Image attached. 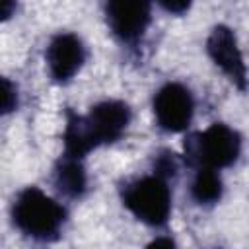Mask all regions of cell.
<instances>
[{"mask_svg": "<svg viewBox=\"0 0 249 249\" xmlns=\"http://www.w3.org/2000/svg\"><path fill=\"white\" fill-rule=\"evenodd\" d=\"M132 121L130 107L121 99L95 103L86 115H70L64 130V154L84 158L91 150L117 142Z\"/></svg>", "mask_w": 249, "mask_h": 249, "instance_id": "obj_1", "label": "cell"}, {"mask_svg": "<svg viewBox=\"0 0 249 249\" xmlns=\"http://www.w3.org/2000/svg\"><path fill=\"white\" fill-rule=\"evenodd\" d=\"M14 228L35 241H53L66 222V208L39 187L21 189L10 208Z\"/></svg>", "mask_w": 249, "mask_h": 249, "instance_id": "obj_2", "label": "cell"}, {"mask_svg": "<svg viewBox=\"0 0 249 249\" xmlns=\"http://www.w3.org/2000/svg\"><path fill=\"white\" fill-rule=\"evenodd\" d=\"M121 200L136 220L150 228H161L171 216L173 193L169 179L158 171L134 177L121 189Z\"/></svg>", "mask_w": 249, "mask_h": 249, "instance_id": "obj_3", "label": "cell"}, {"mask_svg": "<svg viewBox=\"0 0 249 249\" xmlns=\"http://www.w3.org/2000/svg\"><path fill=\"white\" fill-rule=\"evenodd\" d=\"M185 154V158L196 167H212L220 171L239 160L241 136L235 128L224 123H214L187 140Z\"/></svg>", "mask_w": 249, "mask_h": 249, "instance_id": "obj_4", "label": "cell"}, {"mask_svg": "<svg viewBox=\"0 0 249 249\" xmlns=\"http://www.w3.org/2000/svg\"><path fill=\"white\" fill-rule=\"evenodd\" d=\"M152 111L158 126L165 132H185L195 117V95L181 82L163 84L152 99Z\"/></svg>", "mask_w": 249, "mask_h": 249, "instance_id": "obj_5", "label": "cell"}, {"mask_svg": "<svg viewBox=\"0 0 249 249\" xmlns=\"http://www.w3.org/2000/svg\"><path fill=\"white\" fill-rule=\"evenodd\" d=\"M107 25L123 43H138L152 19V0H107Z\"/></svg>", "mask_w": 249, "mask_h": 249, "instance_id": "obj_6", "label": "cell"}, {"mask_svg": "<svg viewBox=\"0 0 249 249\" xmlns=\"http://www.w3.org/2000/svg\"><path fill=\"white\" fill-rule=\"evenodd\" d=\"M86 56V45L76 33H58L49 41L45 51L47 72L54 82L66 84L82 70Z\"/></svg>", "mask_w": 249, "mask_h": 249, "instance_id": "obj_7", "label": "cell"}, {"mask_svg": "<svg viewBox=\"0 0 249 249\" xmlns=\"http://www.w3.org/2000/svg\"><path fill=\"white\" fill-rule=\"evenodd\" d=\"M206 53L212 62L239 88L247 86V68L243 62V54L237 47V39L233 31L226 25H216L206 41Z\"/></svg>", "mask_w": 249, "mask_h": 249, "instance_id": "obj_8", "label": "cell"}, {"mask_svg": "<svg viewBox=\"0 0 249 249\" xmlns=\"http://www.w3.org/2000/svg\"><path fill=\"white\" fill-rule=\"evenodd\" d=\"M53 185L66 198H80L88 189V175L82 158L62 154L53 169Z\"/></svg>", "mask_w": 249, "mask_h": 249, "instance_id": "obj_9", "label": "cell"}, {"mask_svg": "<svg viewBox=\"0 0 249 249\" xmlns=\"http://www.w3.org/2000/svg\"><path fill=\"white\" fill-rule=\"evenodd\" d=\"M222 193H224V183L218 169L196 167L189 185V195L193 202H196L198 206H212L222 198Z\"/></svg>", "mask_w": 249, "mask_h": 249, "instance_id": "obj_10", "label": "cell"}, {"mask_svg": "<svg viewBox=\"0 0 249 249\" xmlns=\"http://www.w3.org/2000/svg\"><path fill=\"white\" fill-rule=\"evenodd\" d=\"M156 2L163 12L173 14V16H183L185 12H189L193 0H152Z\"/></svg>", "mask_w": 249, "mask_h": 249, "instance_id": "obj_11", "label": "cell"}, {"mask_svg": "<svg viewBox=\"0 0 249 249\" xmlns=\"http://www.w3.org/2000/svg\"><path fill=\"white\" fill-rule=\"evenodd\" d=\"M4 91H6V95H4V113H8V111L16 109V103H12V97H14L16 88H12V84L8 80H4Z\"/></svg>", "mask_w": 249, "mask_h": 249, "instance_id": "obj_12", "label": "cell"}, {"mask_svg": "<svg viewBox=\"0 0 249 249\" xmlns=\"http://www.w3.org/2000/svg\"><path fill=\"white\" fill-rule=\"evenodd\" d=\"M16 10V0H2V18L8 19Z\"/></svg>", "mask_w": 249, "mask_h": 249, "instance_id": "obj_13", "label": "cell"}]
</instances>
